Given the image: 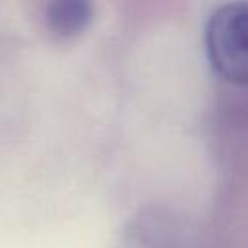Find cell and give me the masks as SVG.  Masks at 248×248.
I'll use <instances>...</instances> for the list:
<instances>
[{"label":"cell","instance_id":"1","mask_svg":"<svg viewBox=\"0 0 248 248\" xmlns=\"http://www.w3.org/2000/svg\"><path fill=\"white\" fill-rule=\"evenodd\" d=\"M205 54L217 76L234 85H248V2L215 8L205 23Z\"/></svg>","mask_w":248,"mask_h":248},{"label":"cell","instance_id":"2","mask_svg":"<svg viewBox=\"0 0 248 248\" xmlns=\"http://www.w3.org/2000/svg\"><path fill=\"white\" fill-rule=\"evenodd\" d=\"M120 248H207L198 225L182 211L147 205L124 225Z\"/></svg>","mask_w":248,"mask_h":248},{"label":"cell","instance_id":"3","mask_svg":"<svg viewBox=\"0 0 248 248\" xmlns=\"http://www.w3.org/2000/svg\"><path fill=\"white\" fill-rule=\"evenodd\" d=\"M91 4L85 0H60L48 10V23L52 31L62 37L79 35L91 21Z\"/></svg>","mask_w":248,"mask_h":248}]
</instances>
